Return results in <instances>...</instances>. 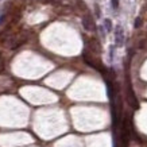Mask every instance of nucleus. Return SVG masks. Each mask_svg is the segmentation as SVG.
I'll return each mask as SVG.
<instances>
[{
  "label": "nucleus",
  "instance_id": "20e7f679",
  "mask_svg": "<svg viewBox=\"0 0 147 147\" xmlns=\"http://www.w3.org/2000/svg\"><path fill=\"white\" fill-rule=\"evenodd\" d=\"M104 27H105V30H107L108 32L112 31V22L109 19H105V20H104Z\"/></svg>",
  "mask_w": 147,
  "mask_h": 147
},
{
  "label": "nucleus",
  "instance_id": "7ed1b4c3",
  "mask_svg": "<svg viewBox=\"0 0 147 147\" xmlns=\"http://www.w3.org/2000/svg\"><path fill=\"white\" fill-rule=\"evenodd\" d=\"M128 101L131 102V105L134 108H138L139 107V104H138V101H136V98L134 97V94H132V92L129 90V93H128Z\"/></svg>",
  "mask_w": 147,
  "mask_h": 147
},
{
  "label": "nucleus",
  "instance_id": "0eeeda50",
  "mask_svg": "<svg viewBox=\"0 0 147 147\" xmlns=\"http://www.w3.org/2000/svg\"><path fill=\"white\" fill-rule=\"evenodd\" d=\"M4 19H5V15H1V16H0V24L4 22Z\"/></svg>",
  "mask_w": 147,
  "mask_h": 147
},
{
  "label": "nucleus",
  "instance_id": "f257e3e1",
  "mask_svg": "<svg viewBox=\"0 0 147 147\" xmlns=\"http://www.w3.org/2000/svg\"><path fill=\"white\" fill-rule=\"evenodd\" d=\"M115 42L117 46H123L124 43V31L120 26H117L115 30Z\"/></svg>",
  "mask_w": 147,
  "mask_h": 147
},
{
  "label": "nucleus",
  "instance_id": "f03ea898",
  "mask_svg": "<svg viewBox=\"0 0 147 147\" xmlns=\"http://www.w3.org/2000/svg\"><path fill=\"white\" fill-rule=\"evenodd\" d=\"M82 26H84V28L88 30V31L93 30V22H92V19H90L89 16H84V18H82Z\"/></svg>",
  "mask_w": 147,
  "mask_h": 147
},
{
  "label": "nucleus",
  "instance_id": "39448f33",
  "mask_svg": "<svg viewBox=\"0 0 147 147\" xmlns=\"http://www.w3.org/2000/svg\"><path fill=\"white\" fill-rule=\"evenodd\" d=\"M134 26H135V28H139V27L142 26V18H136V19H135Z\"/></svg>",
  "mask_w": 147,
  "mask_h": 147
},
{
  "label": "nucleus",
  "instance_id": "423d86ee",
  "mask_svg": "<svg viewBox=\"0 0 147 147\" xmlns=\"http://www.w3.org/2000/svg\"><path fill=\"white\" fill-rule=\"evenodd\" d=\"M111 3H112V7H113V8H117V7H119V0H111Z\"/></svg>",
  "mask_w": 147,
  "mask_h": 147
}]
</instances>
